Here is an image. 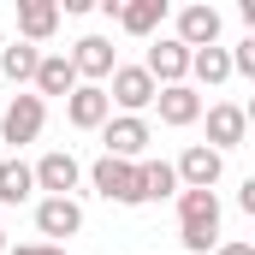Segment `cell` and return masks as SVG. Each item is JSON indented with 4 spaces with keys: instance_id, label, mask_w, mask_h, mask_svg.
<instances>
[{
    "instance_id": "obj_18",
    "label": "cell",
    "mask_w": 255,
    "mask_h": 255,
    "mask_svg": "<svg viewBox=\"0 0 255 255\" xmlns=\"http://www.w3.org/2000/svg\"><path fill=\"white\" fill-rule=\"evenodd\" d=\"M136 196H142V202H166V196H178L172 160H136Z\"/></svg>"
},
{
    "instance_id": "obj_7",
    "label": "cell",
    "mask_w": 255,
    "mask_h": 255,
    "mask_svg": "<svg viewBox=\"0 0 255 255\" xmlns=\"http://www.w3.org/2000/svg\"><path fill=\"white\" fill-rule=\"evenodd\" d=\"M36 232H42V244L77 238V232H83V208H77V196H42V202H36Z\"/></svg>"
},
{
    "instance_id": "obj_21",
    "label": "cell",
    "mask_w": 255,
    "mask_h": 255,
    "mask_svg": "<svg viewBox=\"0 0 255 255\" xmlns=\"http://www.w3.org/2000/svg\"><path fill=\"white\" fill-rule=\"evenodd\" d=\"M190 77H196V83H208V89H214V83H226V77H232L226 48H196V54H190Z\"/></svg>"
},
{
    "instance_id": "obj_26",
    "label": "cell",
    "mask_w": 255,
    "mask_h": 255,
    "mask_svg": "<svg viewBox=\"0 0 255 255\" xmlns=\"http://www.w3.org/2000/svg\"><path fill=\"white\" fill-rule=\"evenodd\" d=\"M0 255H6V226H0Z\"/></svg>"
},
{
    "instance_id": "obj_16",
    "label": "cell",
    "mask_w": 255,
    "mask_h": 255,
    "mask_svg": "<svg viewBox=\"0 0 255 255\" xmlns=\"http://www.w3.org/2000/svg\"><path fill=\"white\" fill-rule=\"evenodd\" d=\"M30 83H36V89H30V95H42V101H48V95H71V89H77V71H71V60H65V54H42V65H36V77H30Z\"/></svg>"
},
{
    "instance_id": "obj_6",
    "label": "cell",
    "mask_w": 255,
    "mask_h": 255,
    "mask_svg": "<svg viewBox=\"0 0 255 255\" xmlns=\"http://www.w3.org/2000/svg\"><path fill=\"white\" fill-rule=\"evenodd\" d=\"M202 113H208V148H214V154L244 148V136H250V113H244L238 101H214V107H202Z\"/></svg>"
},
{
    "instance_id": "obj_24",
    "label": "cell",
    "mask_w": 255,
    "mask_h": 255,
    "mask_svg": "<svg viewBox=\"0 0 255 255\" xmlns=\"http://www.w3.org/2000/svg\"><path fill=\"white\" fill-rule=\"evenodd\" d=\"M214 255H255V244H244V238H232V244H214Z\"/></svg>"
},
{
    "instance_id": "obj_20",
    "label": "cell",
    "mask_w": 255,
    "mask_h": 255,
    "mask_svg": "<svg viewBox=\"0 0 255 255\" xmlns=\"http://www.w3.org/2000/svg\"><path fill=\"white\" fill-rule=\"evenodd\" d=\"M36 65H42V48H30V42H6L0 48V77L6 83H30Z\"/></svg>"
},
{
    "instance_id": "obj_10",
    "label": "cell",
    "mask_w": 255,
    "mask_h": 255,
    "mask_svg": "<svg viewBox=\"0 0 255 255\" xmlns=\"http://www.w3.org/2000/svg\"><path fill=\"white\" fill-rule=\"evenodd\" d=\"M65 60H71V71H77V83H107V77H113V65H119L107 36H77V48H71Z\"/></svg>"
},
{
    "instance_id": "obj_27",
    "label": "cell",
    "mask_w": 255,
    "mask_h": 255,
    "mask_svg": "<svg viewBox=\"0 0 255 255\" xmlns=\"http://www.w3.org/2000/svg\"><path fill=\"white\" fill-rule=\"evenodd\" d=\"M0 48H6V30H0Z\"/></svg>"
},
{
    "instance_id": "obj_3",
    "label": "cell",
    "mask_w": 255,
    "mask_h": 255,
    "mask_svg": "<svg viewBox=\"0 0 255 255\" xmlns=\"http://www.w3.org/2000/svg\"><path fill=\"white\" fill-rule=\"evenodd\" d=\"M42 125H48V101H42V95H12L6 113H0V142L24 148V142L42 136Z\"/></svg>"
},
{
    "instance_id": "obj_2",
    "label": "cell",
    "mask_w": 255,
    "mask_h": 255,
    "mask_svg": "<svg viewBox=\"0 0 255 255\" xmlns=\"http://www.w3.org/2000/svg\"><path fill=\"white\" fill-rule=\"evenodd\" d=\"M101 89H107V101H113L119 113H136V119H142V107H154V95H160V83H154L142 65H113V77H107Z\"/></svg>"
},
{
    "instance_id": "obj_14",
    "label": "cell",
    "mask_w": 255,
    "mask_h": 255,
    "mask_svg": "<svg viewBox=\"0 0 255 255\" xmlns=\"http://www.w3.org/2000/svg\"><path fill=\"white\" fill-rule=\"evenodd\" d=\"M178 42H184V48H220V12H214V6H208V0H196V6H184V12H178Z\"/></svg>"
},
{
    "instance_id": "obj_23",
    "label": "cell",
    "mask_w": 255,
    "mask_h": 255,
    "mask_svg": "<svg viewBox=\"0 0 255 255\" xmlns=\"http://www.w3.org/2000/svg\"><path fill=\"white\" fill-rule=\"evenodd\" d=\"M6 255H65L60 244H18V250H6Z\"/></svg>"
},
{
    "instance_id": "obj_25",
    "label": "cell",
    "mask_w": 255,
    "mask_h": 255,
    "mask_svg": "<svg viewBox=\"0 0 255 255\" xmlns=\"http://www.w3.org/2000/svg\"><path fill=\"white\" fill-rule=\"evenodd\" d=\"M238 208H244V214H255V178H244V190H238Z\"/></svg>"
},
{
    "instance_id": "obj_12",
    "label": "cell",
    "mask_w": 255,
    "mask_h": 255,
    "mask_svg": "<svg viewBox=\"0 0 255 255\" xmlns=\"http://www.w3.org/2000/svg\"><path fill=\"white\" fill-rule=\"evenodd\" d=\"M65 119L77 130H101L107 119H113V101H107V89L101 83H77L71 95H65Z\"/></svg>"
},
{
    "instance_id": "obj_4",
    "label": "cell",
    "mask_w": 255,
    "mask_h": 255,
    "mask_svg": "<svg viewBox=\"0 0 255 255\" xmlns=\"http://www.w3.org/2000/svg\"><path fill=\"white\" fill-rule=\"evenodd\" d=\"M89 184H95V196H107V202H119V208H142V196H136V160L101 154V160L89 166Z\"/></svg>"
},
{
    "instance_id": "obj_22",
    "label": "cell",
    "mask_w": 255,
    "mask_h": 255,
    "mask_svg": "<svg viewBox=\"0 0 255 255\" xmlns=\"http://www.w3.org/2000/svg\"><path fill=\"white\" fill-rule=\"evenodd\" d=\"M226 60H232V77H255V36H250V42H238Z\"/></svg>"
},
{
    "instance_id": "obj_1",
    "label": "cell",
    "mask_w": 255,
    "mask_h": 255,
    "mask_svg": "<svg viewBox=\"0 0 255 255\" xmlns=\"http://www.w3.org/2000/svg\"><path fill=\"white\" fill-rule=\"evenodd\" d=\"M178 244L190 255H208L220 244V196L214 190H178Z\"/></svg>"
},
{
    "instance_id": "obj_9",
    "label": "cell",
    "mask_w": 255,
    "mask_h": 255,
    "mask_svg": "<svg viewBox=\"0 0 255 255\" xmlns=\"http://www.w3.org/2000/svg\"><path fill=\"white\" fill-rule=\"evenodd\" d=\"M142 71H148L160 89H166V83H184V77H190V48H184L178 36H160V42H148Z\"/></svg>"
},
{
    "instance_id": "obj_5",
    "label": "cell",
    "mask_w": 255,
    "mask_h": 255,
    "mask_svg": "<svg viewBox=\"0 0 255 255\" xmlns=\"http://www.w3.org/2000/svg\"><path fill=\"white\" fill-rule=\"evenodd\" d=\"M101 142H107V154H113V160H148L154 130H148V119H136V113H119V119H107V125H101Z\"/></svg>"
},
{
    "instance_id": "obj_8",
    "label": "cell",
    "mask_w": 255,
    "mask_h": 255,
    "mask_svg": "<svg viewBox=\"0 0 255 255\" xmlns=\"http://www.w3.org/2000/svg\"><path fill=\"white\" fill-rule=\"evenodd\" d=\"M172 172H178V190H214L220 172H226V154H214L208 142H190V148L172 160Z\"/></svg>"
},
{
    "instance_id": "obj_11",
    "label": "cell",
    "mask_w": 255,
    "mask_h": 255,
    "mask_svg": "<svg viewBox=\"0 0 255 255\" xmlns=\"http://www.w3.org/2000/svg\"><path fill=\"white\" fill-rule=\"evenodd\" d=\"M30 178H36V190H48V196H71L77 178H83V166H77L71 148H54V154H42V160L30 166Z\"/></svg>"
},
{
    "instance_id": "obj_19",
    "label": "cell",
    "mask_w": 255,
    "mask_h": 255,
    "mask_svg": "<svg viewBox=\"0 0 255 255\" xmlns=\"http://www.w3.org/2000/svg\"><path fill=\"white\" fill-rule=\"evenodd\" d=\"M36 196V178H30V166L12 154V160H0V208H18V202H30Z\"/></svg>"
},
{
    "instance_id": "obj_13",
    "label": "cell",
    "mask_w": 255,
    "mask_h": 255,
    "mask_svg": "<svg viewBox=\"0 0 255 255\" xmlns=\"http://www.w3.org/2000/svg\"><path fill=\"white\" fill-rule=\"evenodd\" d=\"M154 113H160V125H172V130H190L196 119H202V95H196L190 83H166V89L154 95Z\"/></svg>"
},
{
    "instance_id": "obj_17",
    "label": "cell",
    "mask_w": 255,
    "mask_h": 255,
    "mask_svg": "<svg viewBox=\"0 0 255 255\" xmlns=\"http://www.w3.org/2000/svg\"><path fill=\"white\" fill-rule=\"evenodd\" d=\"M113 18H119L125 36H154V30L166 24V0H125Z\"/></svg>"
},
{
    "instance_id": "obj_15",
    "label": "cell",
    "mask_w": 255,
    "mask_h": 255,
    "mask_svg": "<svg viewBox=\"0 0 255 255\" xmlns=\"http://www.w3.org/2000/svg\"><path fill=\"white\" fill-rule=\"evenodd\" d=\"M54 30H60V6H54V0H24V6H18V42L36 48V42H48Z\"/></svg>"
}]
</instances>
